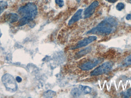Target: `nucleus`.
<instances>
[{
	"mask_svg": "<svg viewBox=\"0 0 131 98\" xmlns=\"http://www.w3.org/2000/svg\"><path fill=\"white\" fill-rule=\"evenodd\" d=\"M117 20L113 17L107 18L96 27L89 31L87 34L105 35L110 34L115 30L117 26Z\"/></svg>",
	"mask_w": 131,
	"mask_h": 98,
	"instance_id": "obj_1",
	"label": "nucleus"
},
{
	"mask_svg": "<svg viewBox=\"0 0 131 98\" xmlns=\"http://www.w3.org/2000/svg\"><path fill=\"white\" fill-rule=\"evenodd\" d=\"M18 12L22 17L26 18L31 22L37 15V7L35 3L29 2L19 8Z\"/></svg>",
	"mask_w": 131,
	"mask_h": 98,
	"instance_id": "obj_2",
	"label": "nucleus"
},
{
	"mask_svg": "<svg viewBox=\"0 0 131 98\" xmlns=\"http://www.w3.org/2000/svg\"><path fill=\"white\" fill-rule=\"evenodd\" d=\"M2 82L7 91L14 92L17 91V84L14 77L9 74H6L2 76Z\"/></svg>",
	"mask_w": 131,
	"mask_h": 98,
	"instance_id": "obj_3",
	"label": "nucleus"
},
{
	"mask_svg": "<svg viewBox=\"0 0 131 98\" xmlns=\"http://www.w3.org/2000/svg\"><path fill=\"white\" fill-rule=\"evenodd\" d=\"M113 65L112 62H106L92 71L91 73V75L95 76L101 75L107 73L111 70Z\"/></svg>",
	"mask_w": 131,
	"mask_h": 98,
	"instance_id": "obj_4",
	"label": "nucleus"
},
{
	"mask_svg": "<svg viewBox=\"0 0 131 98\" xmlns=\"http://www.w3.org/2000/svg\"><path fill=\"white\" fill-rule=\"evenodd\" d=\"M103 59L96 58L85 62L80 66V68L83 71H89L97 66L103 61Z\"/></svg>",
	"mask_w": 131,
	"mask_h": 98,
	"instance_id": "obj_5",
	"label": "nucleus"
},
{
	"mask_svg": "<svg viewBox=\"0 0 131 98\" xmlns=\"http://www.w3.org/2000/svg\"><path fill=\"white\" fill-rule=\"evenodd\" d=\"M99 5V2L97 1H94L91 4L84 12V18H88L90 17L95 12L96 8Z\"/></svg>",
	"mask_w": 131,
	"mask_h": 98,
	"instance_id": "obj_6",
	"label": "nucleus"
},
{
	"mask_svg": "<svg viewBox=\"0 0 131 98\" xmlns=\"http://www.w3.org/2000/svg\"><path fill=\"white\" fill-rule=\"evenodd\" d=\"M97 37L95 36H91L88 37V38H84L83 40L80 41L74 47L72 48L73 49H77L87 46L89 44L92 43L94 41L97 40Z\"/></svg>",
	"mask_w": 131,
	"mask_h": 98,
	"instance_id": "obj_7",
	"label": "nucleus"
},
{
	"mask_svg": "<svg viewBox=\"0 0 131 98\" xmlns=\"http://www.w3.org/2000/svg\"><path fill=\"white\" fill-rule=\"evenodd\" d=\"M82 12H83V9H79L77 10L75 13L74 14L72 17L71 19L69 20L68 23V25L69 26H70L79 20L81 18Z\"/></svg>",
	"mask_w": 131,
	"mask_h": 98,
	"instance_id": "obj_8",
	"label": "nucleus"
},
{
	"mask_svg": "<svg viewBox=\"0 0 131 98\" xmlns=\"http://www.w3.org/2000/svg\"><path fill=\"white\" fill-rule=\"evenodd\" d=\"M7 15V19L9 22L11 23H14L16 22L19 19L18 15L15 13H10Z\"/></svg>",
	"mask_w": 131,
	"mask_h": 98,
	"instance_id": "obj_9",
	"label": "nucleus"
},
{
	"mask_svg": "<svg viewBox=\"0 0 131 98\" xmlns=\"http://www.w3.org/2000/svg\"><path fill=\"white\" fill-rule=\"evenodd\" d=\"M79 88L81 91L82 94H88L91 92L92 89L91 87L85 85H80L79 87Z\"/></svg>",
	"mask_w": 131,
	"mask_h": 98,
	"instance_id": "obj_10",
	"label": "nucleus"
},
{
	"mask_svg": "<svg viewBox=\"0 0 131 98\" xmlns=\"http://www.w3.org/2000/svg\"><path fill=\"white\" fill-rule=\"evenodd\" d=\"M82 94L81 90L78 88L72 89L71 92V94L74 97L78 98Z\"/></svg>",
	"mask_w": 131,
	"mask_h": 98,
	"instance_id": "obj_11",
	"label": "nucleus"
},
{
	"mask_svg": "<svg viewBox=\"0 0 131 98\" xmlns=\"http://www.w3.org/2000/svg\"><path fill=\"white\" fill-rule=\"evenodd\" d=\"M57 95V93L52 90H48L44 92L43 97L45 98H53Z\"/></svg>",
	"mask_w": 131,
	"mask_h": 98,
	"instance_id": "obj_12",
	"label": "nucleus"
},
{
	"mask_svg": "<svg viewBox=\"0 0 131 98\" xmlns=\"http://www.w3.org/2000/svg\"><path fill=\"white\" fill-rule=\"evenodd\" d=\"M7 7L8 4L7 2L0 1V15L7 8Z\"/></svg>",
	"mask_w": 131,
	"mask_h": 98,
	"instance_id": "obj_13",
	"label": "nucleus"
},
{
	"mask_svg": "<svg viewBox=\"0 0 131 98\" xmlns=\"http://www.w3.org/2000/svg\"><path fill=\"white\" fill-rule=\"evenodd\" d=\"M124 62L125 66L131 65V54L125 59Z\"/></svg>",
	"mask_w": 131,
	"mask_h": 98,
	"instance_id": "obj_14",
	"label": "nucleus"
},
{
	"mask_svg": "<svg viewBox=\"0 0 131 98\" xmlns=\"http://www.w3.org/2000/svg\"><path fill=\"white\" fill-rule=\"evenodd\" d=\"M91 49L90 47L87 48L85 49L81 50V51L79 52L78 54L80 55H85V54H87V53H88L89 52L91 51Z\"/></svg>",
	"mask_w": 131,
	"mask_h": 98,
	"instance_id": "obj_15",
	"label": "nucleus"
},
{
	"mask_svg": "<svg viewBox=\"0 0 131 98\" xmlns=\"http://www.w3.org/2000/svg\"><path fill=\"white\" fill-rule=\"evenodd\" d=\"M123 95L124 96V97L129 98L131 96V89L130 88L129 89L127 90L125 92L123 93Z\"/></svg>",
	"mask_w": 131,
	"mask_h": 98,
	"instance_id": "obj_16",
	"label": "nucleus"
},
{
	"mask_svg": "<svg viewBox=\"0 0 131 98\" xmlns=\"http://www.w3.org/2000/svg\"><path fill=\"white\" fill-rule=\"evenodd\" d=\"M125 7V5L123 3H118L116 5V9L118 11H121Z\"/></svg>",
	"mask_w": 131,
	"mask_h": 98,
	"instance_id": "obj_17",
	"label": "nucleus"
},
{
	"mask_svg": "<svg viewBox=\"0 0 131 98\" xmlns=\"http://www.w3.org/2000/svg\"><path fill=\"white\" fill-rule=\"evenodd\" d=\"M55 3L60 7H62L64 5L63 0H55Z\"/></svg>",
	"mask_w": 131,
	"mask_h": 98,
	"instance_id": "obj_18",
	"label": "nucleus"
},
{
	"mask_svg": "<svg viewBox=\"0 0 131 98\" xmlns=\"http://www.w3.org/2000/svg\"><path fill=\"white\" fill-rule=\"evenodd\" d=\"M16 80L18 82L20 83V82H21V81H22V79H21L20 77H19V76H17V77H16Z\"/></svg>",
	"mask_w": 131,
	"mask_h": 98,
	"instance_id": "obj_19",
	"label": "nucleus"
},
{
	"mask_svg": "<svg viewBox=\"0 0 131 98\" xmlns=\"http://www.w3.org/2000/svg\"><path fill=\"white\" fill-rule=\"evenodd\" d=\"M126 19L127 20H131V14H128L127 15L126 17Z\"/></svg>",
	"mask_w": 131,
	"mask_h": 98,
	"instance_id": "obj_20",
	"label": "nucleus"
},
{
	"mask_svg": "<svg viewBox=\"0 0 131 98\" xmlns=\"http://www.w3.org/2000/svg\"><path fill=\"white\" fill-rule=\"evenodd\" d=\"M105 1L108 2H110V3H114L117 1L118 0H105Z\"/></svg>",
	"mask_w": 131,
	"mask_h": 98,
	"instance_id": "obj_21",
	"label": "nucleus"
},
{
	"mask_svg": "<svg viewBox=\"0 0 131 98\" xmlns=\"http://www.w3.org/2000/svg\"><path fill=\"white\" fill-rule=\"evenodd\" d=\"M81 0H76V1H77L78 2H79L81 1Z\"/></svg>",
	"mask_w": 131,
	"mask_h": 98,
	"instance_id": "obj_22",
	"label": "nucleus"
}]
</instances>
